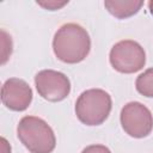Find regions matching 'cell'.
<instances>
[{"mask_svg":"<svg viewBox=\"0 0 153 153\" xmlns=\"http://www.w3.org/2000/svg\"><path fill=\"white\" fill-rule=\"evenodd\" d=\"M32 88L19 78L7 79L1 87V102L12 111H24L32 102Z\"/></svg>","mask_w":153,"mask_h":153,"instance_id":"cell-7","label":"cell"},{"mask_svg":"<svg viewBox=\"0 0 153 153\" xmlns=\"http://www.w3.org/2000/svg\"><path fill=\"white\" fill-rule=\"evenodd\" d=\"M81 153H111V151L104 145L96 143V145H90V146L85 147L81 151Z\"/></svg>","mask_w":153,"mask_h":153,"instance_id":"cell-12","label":"cell"},{"mask_svg":"<svg viewBox=\"0 0 153 153\" xmlns=\"http://www.w3.org/2000/svg\"><path fill=\"white\" fill-rule=\"evenodd\" d=\"M55 56L68 65L84 61L91 50V38L86 29L75 23L61 25L53 38Z\"/></svg>","mask_w":153,"mask_h":153,"instance_id":"cell-1","label":"cell"},{"mask_svg":"<svg viewBox=\"0 0 153 153\" xmlns=\"http://www.w3.org/2000/svg\"><path fill=\"white\" fill-rule=\"evenodd\" d=\"M67 4H68V1H62V2H60V1H37V5L42 6L45 10H49V11L60 10Z\"/></svg>","mask_w":153,"mask_h":153,"instance_id":"cell-11","label":"cell"},{"mask_svg":"<svg viewBox=\"0 0 153 153\" xmlns=\"http://www.w3.org/2000/svg\"><path fill=\"white\" fill-rule=\"evenodd\" d=\"M111 96L102 88H90L80 93L75 102V115L86 126H99L111 112Z\"/></svg>","mask_w":153,"mask_h":153,"instance_id":"cell-3","label":"cell"},{"mask_svg":"<svg viewBox=\"0 0 153 153\" xmlns=\"http://www.w3.org/2000/svg\"><path fill=\"white\" fill-rule=\"evenodd\" d=\"M1 153H11V146L5 137H1Z\"/></svg>","mask_w":153,"mask_h":153,"instance_id":"cell-13","label":"cell"},{"mask_svg":"<svg viewBox=\"0 0 153 153\" xmlns=\"http://www.w3.org/2000/svg\"><path fill=\"white\" fill-rule=\"evenodd\" d=\"M148 8H149V12L153 14V0H151V1L148 2Z\"/></svg>","mask_w":153,"mask_h":153,"instance_id":"cell-14","label":"cell"},{"mask_svg":"<svg viewBox=\"0 0 153 153\" xmlns=\"http://www.w3.org/2000/svg\"><path fill=\"white\" fill-rule=\"evenodd\" d=\"M120 121L123 130L135 139L146 137L153 130V115L140 102L127 103L121 110Z\"/></svg>","mask_w":153,"mask_h":153,"instance_id":"cell-5","label":"cell"},{"mask_svg":"<svg viewBox=\"0 0 153 153\" xmlns=\"http://www.w3.org/2000/svg\"><path fill=\"white\" fill-rule=\"evenodd\" d=\"M17 135L30 153H51L56 146L54 130L37 116H24L17 126Z\"/></svg>","mask_w":153,"mask_h":153,"instance_id":"cell-2","label":"cell"},{"mask_svg":"<svg viewBox=\"0 0 153 153\" xmlns=\"http://www.w3.org/2000/svg\"><path fill=\"white\" fill-rule=\"evenodd\" d=\"M1 43H2V61H1V63L5 65L12 54V39H11V36H8L4 29L1 30Z\"/></svg>","mask_w":153,"mask_h":153,"instance_id":"cell-10","label":"cell"},{"mask_svg":"<svg viewBox=\"0 0 153 153\" xmlns=\"http://www.w3.org/2000/svg\"><path fill=\"white\" fill-rule=\"evenodd\" d=\"M109 61L115 71L131 74L145 67L146 53L140 43L133 39H123L112 45L109 54Z\"/></svg>","mask_w":153,"mask_h":153,"instance_id":"cell-4","label":"cell"},{"mask_svg":"<svg viewBox=\"0 0 153 153\" xmlns=\"http://www.w3.org/2000/svg\"><path fill=\"white\" fill-rule=\"evenodd\" d=\"M38 94L48 102H61L71 93V81L66 74L54 69H42L35 75Z\"/></svg>","mask_w":153,"mask_h":153,"instance_id":"cell-6","label":"cell"},{"mask_svg":"<svg viewBox=\"0 0 153 153\" xmlns=\"http://www.w3.org/2000/svg\"><path fill=\"white\" fill-rule=\"evenodd\" d=\"M143 6V1L141 0H105L104 7L108 12L117 19H126L134 14H136L141 7Z\"/></svg>","mask_w":153,"mask_h":153,"instance_id":"cell-8","label":"cell"},{"mask_svg":"<svg viewBox=\"0 0 153 153\" xmlns=\"http://www.w3.org/2000/svg\"><path fill=\"white\" fill-rule=\"evenodd\" d=\"M135 87L140 94L147 98H153V67L146 69L136 78Z\"/></svg>","mask_w":153,"mask_h":153,"instance_id":"cell-9","label":"cell"}]
</instances>
